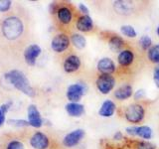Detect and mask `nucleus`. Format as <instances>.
Instances as JSON below:
<instances>
[{"label": "nucleus", "instance_id": "15", "mask_svg": "<svg viewBox=\"0 0 159 149\" xmlns=\"http://www.w3.org/2000/svg\"><path fill=\"white\" fill-rule=\"evenodd\" d=\"M134 53L129 49H124L117 55V62L122 67H129L134 62Z\"/></svg>", "mask_w": 159, "mask_h": 149}, {"label": "nucleus", "instance_id": "30", "mask_svg": "<svg viewBox=\"0 0 159 149\" xmlns=\"http://www.w3.org/2000/svg\"><path fill=\"white\" fill-rule=\"evenodd\" d=\"M144 97H145V92H144L143 89H138V91H136L135 93H134V99H135V101H139V99L143 98Z\"/></svg>", "mask_w": 159, "mask_h": 149}, {"label": "nucleus", "instance_id": "28", "mask_svg": "<svg viewBox=\"0 0 159 149\" xmlns=\"http://www.w3.org/2000/svg\"><path fill=\"white\" fill-rule=\"evenodd\" d=\"M8 122L14 126H19V127L29 126L28 120H24V119H9Z\"/></svg>", "mask_w": 159, "mask_h": 149}, {"label": "nucleus", "instance_id": "10", "mask_svg": "<svg viewBox=\"0 0 159 149\" xmlns=\"http://www.w3.org/2000/svg\"><path fill=\"white\" fill-rule=\"evenodd\" d=\"M42 50L37 44H31L25 49L24 51V59L29 66H35L36 65L37 58L41 55Z\"/></svg>", "mask_w": 159, "mask_h": 149}, {"label": "nucleus", "instance_id": "21", "mask_svg": "<svg viewBox=\"0 0 159 149\" xmlns=\"http://www.w3.org/2000/svg\"><path fill=\"white\" fill-rule=\"evenodd\" d=\"M71 43L74 47H76L79 50H82L86 47L87 45V40L84 38V36H83L82 34H79V33H74L72 34L71 36Z\"/></svg>", "mask_w": 159, "mask_h": 149}, {"label": "nucleus", "instance_id": "6", "mask_svg": "<svg viewBox=\"0 0 159 149\" xmlns=\"http://www.w3.org/2000/svg\"><path fill=\"white\" fill-rule=\"evenodd\" d=\"M86 91L87 88L84 84H73L71 86H69L66 96L70 102H79L84 97V94L86 93Z\"/></svg>", "mask_w": 159, "mask_h": 149}, {"label": "nucleus", "instance_id": "29", "mask_svg": "<svg viewBox=\"0 0 159 149\" xmlns=\"http://www.w3.org/2000/svg\"><path fill=\"white\" fill-rule=\"evenodd\" d=\"M12 1L10 0H0V12H7L11 8Z\"/></svg>", "mask_w": 159, "mask_h": 149}, {"label": "nucleus", "instance_id": "36", "mask_svg": "<svg viewBox=\"0 0 159 149\" xmlns=\"http://www.w3.org/2000/svg\"><path fill=\"white\" fill-rule=\"evenodd\" d=\"M9 106H9L8 103H3L2 106H0V108L2 109V111H3L4 113H6V112H7V111H9Z\"/></svg>", "mask_w": 159, "mask_h": 149}, {"label": "nucleus", "instance_id": "22", "mask_svg": "<svg viewBox=\"0 0 159 149\" xmlns=\"http://www.w3.org/2000/svg\"><path fill=\"white\" fill-rule=\"evenodd\" d=\"M136 136L141 137L145 140H149L152 137V129L147 125L137 126L136 128Z\"/></svg>", "mask_w": 159, "mask_h": 149}, {"label": "nucleus", "instance_id": "2", "mask_svg": "<svg viewBox=\"0 0 159 149\" xmlns=\"http://www.w3.org/2000/svg\"><path fill=\"white\" fill-rule=\"evenodd\" d=\"M24 31V24L22 20L16 16H9L3 20L1 24V32L3 36L8 40L18 39Z\"/></svg>", "mask_w": 159, "mask_h": 149}, {"label": "nucleus", "instance_id": "9", "mask_svg": "<svg viewBox=\"0 0 159 149\" xmlns=\"http://www.w3.org/2000/svg\"><path fill=\"white\" fill-rule=\"evenodd\" d=\"M27 115H28V122L29 125L39 128L43 125V119L41 116V113L38 111L37 106L35 104H30L27 108Z\"/></svg>", "mask_w": 159, "mask_h": 149}, {"label": "nucleus", "instance_id": "3", "mask_svg": "<svg viewBox=\"0 0 159 149\" xmlns=\"http://www.w3.org/2000/svg\"><path fill=\"white\" fill-rule=\"evenodd\" d=\"M145 116V109L138 102L129 104L124 111V117L129 123H139Z\"/></svg>", "mask_w": 159, "mask_h": 149}, {"label": "nucleus", "instance_id": "4", "mask_svg": "<svg viewBox=\"0 0 159 149\" xmlns=\"http://www.w3.org/2000/svg\"><path fill=\"white\" fill-rule=\"evenodd\" d=\"M96 86L101 93L107 94L112 91L116 86V79L111 74H101L96 81Z\"/></svg>", "mask_w": 159, "mask_h": 149}, {"label": "nucleus", "instance_id": "23", "mask_svg": "<svg viewBox=\"0 0 159 149\" xmlns=\"http://www.w3.org/2000/svg\"><path fill=\"white\" fill-rule=\"evenodd\" d=\"M147 58L153 64H159V45H154L147 51Z\"/></svg>", "mask_w": 159, "mask_h": 149}, {"label": "nucleus", "instance_id": "1", "mask_svg": "<svg viewBox=\"0 0 159 149\" xmlns=\"http://www.w3.org/2000/svg\"><path fill=\"white\" fill-rule=\"evenodd\" d=\"M6 79L9 81V83L12 84L14 88H16L18 91L25 93L28 97H35V91L30 84L29 79L19 70H12L8 72L6 74Z\"/></svg>", "mask_w": 159, "mask_h": 149}, {"label": "nucleus", "instance_id": "13", "mask_svg": "<svg viewBox=\"0 0 159 149\" xmlns=\"http://www.w3.org/2000/svg\"><path fill=\"white\" fill-rule=\"evenodd\" d=\"M113 9L118 14L129 15L134 11L135 5L131 1H120V0H118V1L113 2Z\"/></svg>", "mask_w": 159, "mask_h": 149}, {"label": "nucleus", "instance_id": "33", "mask_svg": "<svg viewBox=\"0 0 159 149\" xmlns=\"http://www.w3.org/2000/svg\"><path fill=\"white\" fill-rule=\"evenodd\" d=\"M79 9L84 15H89V8L84 3H80L79 4Z\"/></svg>", "mask_w": 159, "mask_h": 149}, {"label": "nucleus", "instance_id": "5", "mask_svg": "<svg viewBox=\"0 0 159 149\" xmlns=\"http://www.w3.org/2000/svg\"><path fill=\"white\" fill-rule=\"evenodd\" d=\"M70 44H71V39L68 35L65 33H60L54 36L52 39L51 48L56 53H63L68 50Z\"/></svg>", "mask_w": 159, "mask_h": 149}, {"label": "nucleus", "instance_id": "20", "mask_svg": "<svg viewBox=\"0 0 159 149\" xmlns=\"http://www.w3.org/2000/svg\"><path fill=\"white\" fill-rule=\"evenodd\" d=\"M124 46V40L118 35H112L108 40V47L113 52H120Z\"/></svg>", "mask_w": 159, "mask_h": 149}, {"label": "nucleus", "instance_id": "16", "mask_svg": "<svg viewBox=\"0 0 159 149\" xmlns=\"http://www.w3.org/2000/svg\"><path fill=\"white\" fill-rule=\"evenodd\" d=\"M57 18L63 25H69L73 20V12L68 6H61L57 10Z\"/></svg>", "mask_w": 159, "mask_h": 149}, {"label": "nucleus", "instance_id": "31", "mask_svg": "<svg viewBox=\"0 0 159 149\" xmlns=\"http://www.w3.org/2000/svg\"><path fill=\"white\" fill-rule=\"evenodd\" d=\"M153 79H154V83H155V84H156V87L159 88V66L154 70Z\"/></svg>", "mask_w": 159, "mask_h": 149}, {"label": "nucleus", "instance_id": "14", "mask_svg": "<svg viewBox=\"0 0 159 149\" xmlns=\"http://www.w3.org/2000/svg\"><path fill=\"white\" fill-rule=\"evenodd\" d=\"M76 27L81 32H89L93 29V21L89 15H81L76 22Z\"/></svg>", "mask_w": 159, "mask_h": 149}, {"label": "nucleus", "instance_id": "34", "mask_svg": "<svg viewBox=\"0 0 159 149\" xmlns=\"http://www.w3.org/2000/svg\"><path fill=\"white\" fill-rule=\"evenodd\" d=\"M113 138H114V140H117V141L121 140V139L123 138V135H122L121 131H116V133L113 134Z\"/></svg>", "mask_w": 159, "mask_h": 149}, {"label": "nucleus", "instance_id": "11", "mask_svg": "<svg viewBox=\"0 0 159 149\" xmlns=\"http://www.w3.org/2000/svg\"><path fill=\"white\" fill-rule=\"evenodd\" d=\"M81 65H82V62L80 57H78L77 55H70V56H68L65 59L63 68H64V71L66 73L71 74V73L77 72L78 70L81 68Z\"/></svg>", "mask_w": 159, "mask_h": 149}, {"label": "nucleus", "instance_id": "24", "mask_svg": "<svg viewBox=\"0 0 159 149\" xmlns=\"http://www.w3.org/2000/svg\"><path fill=\"white\" fill-rule=\"evenodd\" d=\"M120 31L124 36H126L128 38H135L137 36L135 29L132 26H130V25H123L120 28Z\"/></svg>", "mask_w": 159, "mask_h": 149}, {"label": "nucleus", "instance_id": "19", "mask_svg": "<svg viewBox=\"0 0 159 149\" xmlns=\"http://www.w3.org/2000/svg\"><path fill=\"white\" fill-rule=\"evenodd\" d=\"M65 108L69 115L73 117H80L84 113V106L78 102H69L66 104Z\"/></svg>", "mask_w": 159, "mask_h": 149}, {"label": "nucleus", "instance_id": "37", "mask_svg": "<svg viewBox=\"0 0 159 149\" xmlns=\"http://www.w3.org/2000/svg\"><path fill=\"white\" fill-rule=\"evenodd\" d=\"M156 32H157V35H158V36H159V26L157 27V30H156Z\"/></svg>", "mask_w": 159, "mask_h": 149}, {"label": "nucleus", "instance_id": "18", "mask_svg": "<svg viewBox=\"0 0 159 149\" xmlns=\"http://www.w3.org/2000/svg\"><path fill=\"white\" fill-rule=\"evenodd\" d=\"M114 97L118 101H125L133 96V89L130 84H122L118 88L116 89L113 93Z\"/></svg>", "mask_w": 159, "mask_h": 149}, {"label": "nucleus", "instance_id": "7", "mask_svg": "<svg viewBox=\"0 0 159 149\" xmlns=\"http://www.w3.org/2000/svg\"><path fill=\"white\" fill-rule=\"evenodd\" d=\"M84 135H86V132H84V129L82 128L75 129V130L68 133L67 135L63 138V145L68 148L77 146L78 144L81 142L82 139L84 137Z\"/></svg>", "mask_w": 159, "mask_h": 149}, {"label": "nucleus", "instance_id": "8", "mask_svg": "<svg viewBox=\"0 0 159 149\" xmlns=\"http://www.w3.org/2000/svg\"><path fill=\"white\" fill-rule=\"evenodd\" d=\"M30 145L34 149H48L50 146V139L45 133L37 131L30 138Z\"/></svg>", "mask_w": 159, "mask_h": 149}, {"label": "nucleus", "instance_id": "17", "mask_svg": "<svg viewBox=\"0 0 159 149\" xmlns=\"http://www.w3.org/2000/svg\"><path fill=\"white\" fill-rule=\"evenodd\" d=\"M116 111V106L112 101L111 99H106L102 104L101 108L98 111V114L102 117H111L114 112Z\"/></svg>", "mask_w": 159, "mask_h": 149}, {"label": "nucleus", "instance_id": "26", "mask_svg": "<svg viewBox=\"0 0 159 149\" xmlns=\"http://www.w3.org/2000/svg\"><path fill=\"white\" fill-rule=\"evenodd\" d=\"M6 149H25L24 144L20 140H11L7 143Z\"/></svg>", "mask_w": 159, "mask_h": 149}, {"label": "nucleus", "instance_id": "35", "mask_svg": "<svg viewBox=\"0 0 159 149\" xmlns=\"http://www.w3.org/2000/svg\"><path fill=\"white\" fill-rule=\"evenodd\" d=\"M4 122H5V113L0 108V126H2Z\"/></svg>", "mask_w": 159, "mask_h": 149}, {"label": "nucleus", "instance_id": "25", "mask_svg": "<svg viewBox=\"0 0 159 149\" xmlns=\"http://www.w3.org/2000/svg\"><path fill=\"white\" fill-rule=\"evenodd\" d=\"M139 45L143 51H148L152 47V40L148 35H144L139 39Z\"/></svg>", "mask_w": 159, "mask_h": 149}, {"label": "nucleus", "instance_id": "32", "mask_svg": "<svg viewBox=\"0 0 159 149\" xmlns=\"http://www.w3.org/2000/svg\"><path fill=\"white\" fill-rule=\"evenodd\" d=\"M136 128L137 126H130V127H126L125 130L127 132V134L131 136H136Z\"/></svg>", "mask_w": 159, "mask_h": 149}, {"label": "nucleus", "instance_id": "12", "mask_svg": "<svg viewBox=\"0 0 159 149\" xmlns=\"http://www.w3.org/2000/svg\"><path fill=\"white\" fill-rule=\"evenodd\" d=\"M98 71L101 74H111L116 72V64L111 58H102L98 62L97 65Z\"/></svg>", "mask_w": 159, "mask_h": 149}, {"label": "nucleus", "instance_id": "27", "mask_svg": "<svg viewBox=\"0 0 159 149\" xmlns=\"http://www.w3.org/2000/svg\"><path fill=\"white\" fill-rule=\"evenodd\" d=\"M135 149H156L152 143L148 141H137L135 144Z\"/></svg>", "mask_w": 159, "mask_h": 149}]
</instances>
